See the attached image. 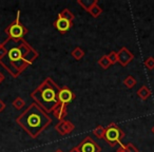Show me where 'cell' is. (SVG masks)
<instances>
[{
	"label": "cell",
	"mask_w": 154,
	"mask_h": 152,
	"mask_svg": "<svg viewBox=\"0 0 154 152\" xmlns=\"http://www.w3.org/2000/svg\"><path fill=\"white\" fill-rule=\"evenodd\" d=\"M76 95L73 93V91L71 89H69L68 87H62L59 91L58 94V98H59V103L64 104V105H69L70 103H72L75 99Z\"/></svg>",
	"instance_id": "cell-9"
},
{
	"label": "cell",
	"mask_w": 154,
	"mask_h": 152,
	"mask_svg": "<svg viewBox=\"0 0 154 152\" xmlns=\"http://www.w3.org/2000/svg\"><path fill=\"white\" fill-rule=\"evenodd\" d=\"M133 59H134V55L130 50H128V48L122 47L117 52V62H119L122 67H127Z\"/></svg>",
	"instance_id": "cell-7"
},
{
	"label": "cell",
	"mask_w": 154,
	"mask_h": 152,
	"mask_svg": "<svg viewBox=\"0 0 154 152\" xmlns=\"http://www.w3.org/2000/svg\"><path fill=\"white\" fill-rule=\"evenodd\" d=\"M122 148H124L125 152H139V150L133 145L132 143H128V144H122Z\"/></svg>",
	"instance_id": "cell-21"
},
{
	"label": "cell",
	"mask_w": 154,
	"mask_h": 152,
	"mask_svg": "<svg viewBox=\"0 0 154 152\" xmlns=\"http://www.w3.org/2000/svg\"><path fill=\"white\" fill-rule=\"evenodd\" d=\"M71 55L74 58L75 60H80L85 56V51L80 47H76L72 52H71Z\"/></svg>",
	"instance_id": "cell-17"
},
{
	"label": "cell",
	"mask_w": 154,
	"mask_h": 152,
	"mask_svg": "<svg viewBox=\"0 0 154 152\" xmlns=\"http://www.w3.org/2000/svg\"><path fill=\"white\" fill-rule=\"evenodd\" d=\"M66 106L68 105H64V104L59 103L55 108H54L53 112H52L53 115L55 116L59 122L60 120H63L64 117L66 116V114H68V108H66Z\"/></svg>",
	"instance_id": "cell-11"
},
{
	"label": "cell",
	"mask_w": 154,
	"mask_h": 152,
	"mask_svg": "<svg viewBox=\"0 0 154 152\" xmlns=\"http://www.w3.org/2000/svg\"><path fill=\"white\" fill-rule=\"evenodd\" d=\"M151 131H152V133H153V134H154V126H153V127H152V129H151Z\"/></svg>",
	"instance_id": "cell-27"
},
{
	"label": "cell",
	"mask_w": 154,
	"mask_h": 152,
	"mask_svg": "<svg viewBox=\"0 0 154 152\" xmlns=\"http://www.w3.org/2000/svg\"><path fill=\"white\" fill-rule=\"evenodd\" d=\"M88 13L90 14L92 17L97 18L101 15V13H103V8H101L100 5H98V3H96V5H93V7L91 8L90 11H89Z\"/></svg>",
	"instance_id": "cell-16"
},
{
	"label": "cell",
	"mask_w": 154,
	"mask_h": 152,
	"mask_svg": "<svg viewBox=\"0 0 154 152\" xmlns=\"http://www.w3.org/2000/svg\"><path fill=\"white\" fill-rule=\"evenodd\" d=\"M96 3H98L97 0H77V5H79L87 12L90 11L91 8L96 5Z\"/></svg>",
	"instance_id": "cell-13"
},
{
	"label": "cell",
	"mask_w": 154,
	"mask_h": 152,
	"mask_svg": "<svg viewBox=\"0 0 154 152\" xmlns=\"http://www.w3.org/2000/svg\"><path fill=\"white\" fill-rule=\"evenodd\" d=\"M74 128H75L74 124H73L72 122H70V120H66V119L58 122V124L55 126V130L57 131V133L60 135L70 134V133L73 132Z\"/></svg>",
	"instance_id": "cell-8"
},
{
	"label": "cell",
	"mask_w": 154,
	"mask_h": 152,
	"mask_svg": "<svg viewBox=\"0 0 154 152\" xmlns=\"http://www.w3.org/2000/svg\"><path fill=\"white\" fill-rule=\"evenodd\" d=\"M116 152H125V150H124V148H122V146H119V148L116 150Z\"/></svg>",
	"instance_id": "cell-26"
},
{
	"label": "cell",
	"mask_w": 154,
	"mask_h": 152,
	"mask_svg": "<svg viewBox=\"0 0 154 152\" xmlns=\"http://www.w3.org/2000/svg\"><path fill=\"white\" fill-rule=\"evenodd\" d=\"M53 26H54V28H55L57 31H59L60 33H66L71 28H72L73 23L66 19L57 17V19L54 21Z\"/></svg>",
	"instance_id": "cell-10"
},
{
	"label": "cell",
	"mask_w": 154,
	"mask_h": 152,
	"mask_svg": "<svg viewBox=\"0 0 154 152\" xmlns=\"http://www.w3.org/2000/svg\"><path fill=\"white\" fill-rule=\"evenodd\" d=\"M69 152H80V151H79V149H78V148H77V146H76V147L72 148V149H71Z\"/></svg>",
	"instance_id": "cell-25"
},
{
	"label": "cell",
	"mask_w": 154,
	"mask_h": 152,
	"mask_svg": "<svg viewBox=\"0 0 154 152\" xmlns=\"http://www.w3.org/2000/svg\"><path fill=\"white\" fill-rule=\"evenodd\" d=\"M137 96L143 101H147L150 96H151V91L147 86H141L137 91Z\"/></svg>",
	"instance_id": "cell-12"
},
{
	"label": "cell",
	"mask_w": 154,
	"mask_h": 152,
	"mask_svg": "<svg viewBox=\"0 0 154 152\" xmlns=\"http://www.w3.org/2000/svg\"><path fill=\"white\" fill-rule=\"evenodd\" d=\"M5 32L8 37L14 39H22L24 35L28 33L26 26H23V23L20 21V11L17 12V17L15 18V20H13L5 29Z\"/></svg>",
	"instance_id": "cell-5"
},
{
	"label": "cell",
	"mask_w": 154,
	"mask_h": 152,
	"mask_svg": "<svg viewBox=\"0 0 154 152\" xmlns=\"http://www.w3.org/2000/svg\"><path fill=\"white\" fill-rule=\"evenodd\" d=\"M55 152H63V151H62V150H60V149H58V150H56Z\"/></svg>",
	"instance_id": "cell-28"
},
{
	"label": "cell",
	"mask_w": 154,
	"mask_h": 152,
	"mask_svg": "<svg viewBox=\"0 0 154 152\" xmlns=\"http://www.w3.org/2000/svg\"><path fill=\"white\" fill-rule=\"evenodd\" d=\"M58 17L63 18V19H66V20H69V21L72 22L73 20H74L75 16H74V14H73L69 9H63L59 14H58Z\"/></svg>",
	"instance_id": "cell-15"
},
{
	"label": "cell",
	"mask_w": 154,
	"mask_h": 152,
	"mask_svg": "<svg viewBox=\"0 0 154 152\" xmlns=\"http://www.w3.org/2000/svg\"><path fill=\"white\" fill-rule=\"evenodd\" d=\"M12 105L16 110H21L26 106V101H24V99L22 97H16L13 103H12Z\"/></svg>",
	"instance_id": "cell-19"
},
{
	"label": "cell",
	"mask_w": 154,
	"mask_h": 152,
	"mask_svg": "<svg viewBox=\"0 0 154 152\" xmlns=\"http://www.w3.org/2000/svg\"><path fill=\"white\" fill-rule=\"evenodd\" d=\"M105 127L103 126H97L96 128L93 130V134H94L95 137L97 138H103V134H105Z\"/></svg>",
	"instance_id": "cell-20"
},
{
	"label": "cell",
	"mask_w": 154,
	"mask_h": 152,
	"mask_svg": "<svg viewBox=\"0 0 154 152\" xmlns=\"http://www.w3.org/2000/svg\"><path fill=\"white\" fill-rule=\"evenodd\" d=\"M38 56V51L31 47L23 38L8 37L0 43V66L14 78L18 77Z\"/></svg>",
	"instance_id": "cell-1"
},
{
	"label": "cell",
	"mask_w": 154,
	"mask_h": 152,
	"mask_svg": "<svg viewBox=\"0 0 154 152\" xmlns=\"http://www.w3.org/2000/svg\"><path fill=\"white\" fill-rule=\"evenodd\" d=\"M145 66H146V68L149 69V70H153L154 69V57H152V56L148 57L147 59L145 60Z\"/></svg>",
	"instance_id": "cell-22"
},
{
	"label": "cell",
	"mask_w": 154,
	"mask_h": 152,
	"mask_svg": "<svg viewBox=\"0 0 154 152\" xmlns=\"http://www.w3.org/2000/svg\"><path fill=\"white\" fill-rule=\"evenodd\" d=\"M80 152H100L101 148L99 145L94 141L90 136H87L85 139L80 141V144L77 146Z\"/></svg>",
	"instance_id": "cell-6"
},
{
	"label": "cell",
	"mask_w": 154,
	"mask_h": 152,
	"mask_svg": "<svg viewBox=\"0 0 154 152\" xmlns=\"http://www.w3.org/2000/svg\"><path fill=\"white\" fill-rule=\"evenodd\" d=\"M5 107H7V105H5V103L2 101V99L0 98V113L3 111V110L5 109Z\"/></svg>",
	"instance_id": "cell-24"
},
{
	"label": "cell",
	"mask_w": 154,
	"mask_h": 152,
	"mask_svg": "<svg viewBox=\"0 0 154 152\" xmlns=\"http://www.w3.org/2000/svg\"><path fill=\"white\" fill-rule=\"evenodd\" d=\"M124 85L126 88L132 89V88H134L135 85H136V79H135L134 76H132V75H128L124 79Z\"/></svg>",
	"instance_id": "cell-18"
},
{
	"label": "cell",
	"mask_w": 154,
	"mask_h": 152,
	"mask_svg": "<svg viewBox=\"0 0 154 152\" xmlns=\"http://www.w3.org/2000/svg\"><path fill=\"white\" fill-rule=\"evenodd\" d=\"M108 57H109V59H110V61H111L112 64H116V62H117V52L112 51L111 53L108 54Z\"/></svg>",
	"instance_id": "cell-23"
},
{
	"label": "cell",
	"mask_w": 154,
	"mask_h": 152,
	"mask_svg": "<svg viewBox=\"0 0 154 152\" xmlns=\"http://www.w3.org/2000/svg\"><path fill=\"white\" fill-rule=\"evenodd\" d=\"M125 137V132L115 124L111 123L105 129V134H103V139L109 144L111 147H114L116 144L122 145V141Z\"/></svg>",
	"instance_id": "cell-4"
},
{
	"label": "cell",
	"mask_w": 154,
	"mask_h": 152,
	"mask_svg": "<svg viewBox=\"0 0 154 152\" xmlns=\"http://www.w3.org/2000/svg\"><path fill=\"white\" fill-rule=\"evenodd\" d=\"M97 64H98V66L100 67L101 69H103V70H107V69H109L110 67L112 66V64H111V61H110L108 55L101 56V57L98 59V61H97Z\"/></svg>",
	"instance_id": "cell-14"
},
{
	"label": "cell",
	"mask_w": 154,
	"mask_h": 152,
	"mask_svg": "<svg viewBox=\"0 0 154 152\" xmlns=\"http://www.w3.org/2000/svg\"><path fill=\"white\" fill-rule=\"evenodd\" d=\"M16 123L32 138H37L52 124V118L33 101L19 116H17Z\"/></svg>",
	"instance_id": "cell-2"
},
{
	"label": "cell",
	"mask_w": 154,
	"mask_h": 152,
	"mask_svg": "<svg viewBox=\"0 0 154 152\" xmlns=\"http://www.w3.org/2000/svg\"><path fill=\"white\" fill-rule=\"evenodd\" d=\"M60 88L51 77H47L32 93L31 98L36 103L43 111L52 113L54 108L59 104Z\"/></svg>",
	"instance_id": "cell-3"
}]
</instances>
